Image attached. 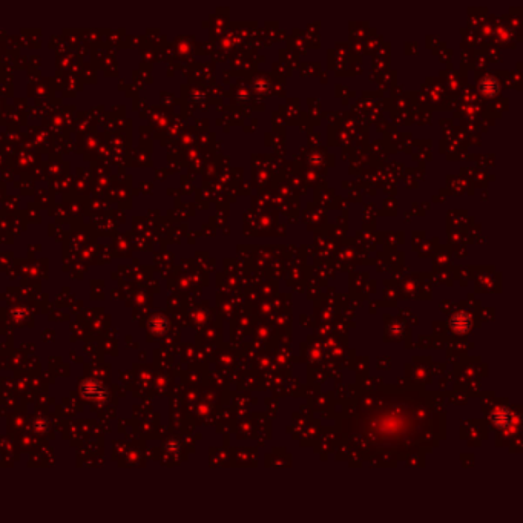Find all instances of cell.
<instances>
[{
	"mask_svg": "<svg viewBox=\"0 0 523 523\" xmlns=\"http://www.w3.org/2000/svg\"><path fill=\"white\" fill-rule=\"evenodd\" d=\"M469 324H471L469 316H467L465 313H459L452 318V327H454V330L459 331V333L467 331L469 328Z\"/></svg>",
	"mask_w": 523,
	"mask_h": 523,
	"instance_id": "1",
	"label": "cell"
},
{
	"mask_svg": "<svg viewBox=\"0 0 523 523\" xmlns=\"http://www.w3.org/2000/svg\"><path fill=\"white\" fill-rule=\"evenodd\" d=\"M508 420H509V415L506 413V411H499V413L496 415V424L499 427H505Z\"/></svg>",
	"mask_w": 523,
	"mask_h": 523,
	"instance_id": "2",
	"label": "cell"
}]
</instances>
